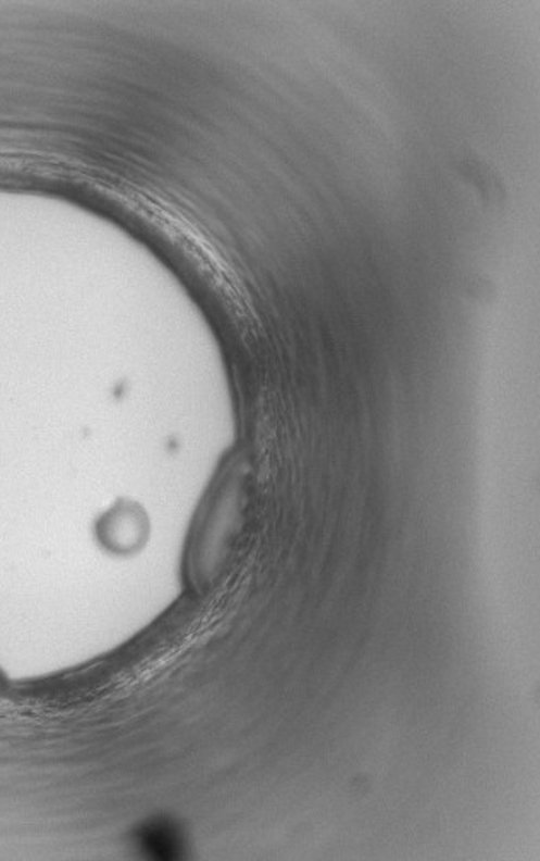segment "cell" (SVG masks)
<instances>
[{
	"instance_id": "6da1fadb",
	"label": "cell",
	"mask_w": 540,
	"mask_h": 861,
	"mask_svg": "<svg viewBox=\"0 0 540 861\" xmlns=\"http://www.w3.org/2000/svg\"><path fill=\"white\" fill-rule=\"evenodd\" d=\"M185 839L178 825L168 819H154L139 831V845L149 857L175 860L184 854Z\"/></svg>"
}]
</instances>
